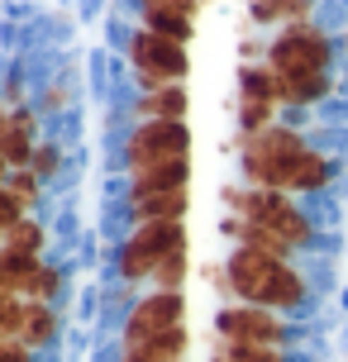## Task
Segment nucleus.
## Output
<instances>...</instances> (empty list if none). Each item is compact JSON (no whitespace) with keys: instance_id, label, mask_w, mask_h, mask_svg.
Here are the masks:
<instances>
[{"instance_id":"22","label":"nucleus","mask_w":348,"mask_h":362,"mask_svg":"<svg viewBox=\"0 0 348 362\" xmlns=\"http://www.w3.org/2000/svg\"><path fill=\"white\" fill-rule=\"evenodd\" d=\"M182 286H186V248H172L153 272V291H182Z\"/></svg>"},{"instance_id":"18","label":"nucleus","mask_w":348,"mask_h":362,"mask_svg":"<svg viewBox=\"0 0 348 362\" xmlns=\"http://www.w3.org/2000/svg\"><path fill=\"white\" fill-rule=\"evenodd\" d=\"M282 119V105L272 100H238V139H253L262 129H272Z\"/></svg>"},{"instance_id":"30","label":"nucleus","mask_w":348,"mask_h":362,"mask_svg":"<svg viewBox=\"0 0 348 362\" xmlns=\"http://www.w3.org/2000/svg\"><path fill=\"white\" fill-rule=\"evenodd\" d=\"M0 115H5V100H0Z\"/></svg>"},{"instance_id":"5","label":"nucleus","mask_w":348,"mask_h":362,"mask_svg":"<svg viewBox=\"0 0 348 362\" xmlns=\"http://www.w3.org/2000/svg\"><path fill=\"white\" fill-rule=\"evenodd\" d=\"M172 248H186V219H148V224H134L129 238L120 243V257H115L120 281H129V286L153 281L158 262Z\"/></svg>"},{"instance_id":"3","label":"nucleus","mask_w":348,"mask_h":362,"mask_svg":"<svg viewBox=\"0 0 348 362\" xmlns=\"http://www.w3.org/2000/svg\"><path fill=\"white\" fill-rule=\"evenodd\" d=\"M124 62H129V72H134V81H139V90L186 86V76H191V53H186V43L158 34V29H144V24L129 29Z\"/></svg>"},{"instance_id":"20","label":"nucleus","mask_w":348,"mask_h":362,"mask_svg":"<svg viewBox=\"0 0 348 362\" xmlns=\"http://www.w3.org/2000/svg\"><path fill=\"white\" fill-rule=\"evenodd\" d=\"M0 267H5V276H10L15 291H19L38 267H43V253H24V248H5V243H0Z\"/></svg>"},{"instance_id":"14","label":"nucleus","mask_w":348,"mask_h":362,"mask_svg":"<svg viewBox=\"0 0 348 362\" xmlns=\"http://www.w3.org/2000/svg\"><path fill=\"white\" fill-rule=\"evenodd\" d=\"M15 339L24 348H48L57 339V310L48 305V300H24V315H19V329H15Z\"/></svg>"},{"instance_id":"32","label":"nucleus","mask_w":348,"mask_h":362,"mask_svg":"<svg viewBox=\"0 0 348 362\" xmlns=\"http://www.w3.org/2000/svg\"><path fill=\"white\" fill-rule=\"evenodd\" d=\"M124 362H134V358H124Z\"/></svg>"},{"instance_id":"15","label":"nucleus","mask_w":348,"mask_h":362,"mask_svg":"<svg viewBox=\"0 0 348 362\" xmlns=\"http://www.w3.org/2000/svg\"><path fill=\"white\" fill-rule=\"evenodd\" d=\"M334 90V72H311V76H282V110H311Z\"/></svg>"},{"instance_id":"10","label":"nucleus","mask_w":348,"mask_h":362,"mask_svg":"<svg viewBox=\"0 0 348 362\" xmlns=\"http://www.w3.org/2000/svg\"><path fill=\"white\" fill-rule=\"evenodd\" d=\"M38 110L29 105H15L5 110V144H0V153H5V163L10 167H29L38 153Z\"/></svg>"},{"instance_id":"9","label":"nucleus","mask_w":348,"mask_h":362,"mask_svg":"<svg viewBox=\"0 0 348 362\" xmlns=\"http://www.w3.org/2000/svg\"><path fill=\"white\" fill-rule=\"evenodd\" d=\"M334 181V158L330 153H320V148H306L301 158H291V163L282 167V177H277V191H286V196H320L325 186Z\"/></svg>"},{"instance_id":"29","label":"nucleus","mask_w":348,"mask_h":362,"mask_svg":"<svg viewBox=\"0 0 348 362\" xmlns=\"http://www.w3.org/2000/svg\"><path fill=\"white\" fill-rule=\"evenodd\" d=\"M10 172H15V167L5 163V153H0V186H5V181H10Z\"/></svg>"},{"instance_id":"1","label":"nucleus","mask_w":348,"mask_h":362,"mask_svg":"<svg viewBox=\"0 0 348 362\" xmlns=\"http://www.w3.org/2000/svg\"><path fill=\"white\" fill-rule=\"evenodd\" d=\"M224 276H229V296L243 305H262L277 315H296L311 305V276L291 257L262 253V248H234L224 257Z\"/></svg>"},{"instance_id":"2","label":"nucleus","mask_w":348,"mask_h":362,"mask_svg":"<svg viewBox=\"0 0 348 362\" xmlns=\"http://www.w3.org/2000/svg\"><path fill=\"white\" fill-rule=\"evenodd\" d=\"M224 205H229V215H243L262 224V229H272L277 238H286L296 253L301 248H311L315 243V219L311 210H301V200L286 196V191H262V186H224Z\"/></svg>"},{"instance_id":"31","label":"nucleus","mask_w":348,"mask_h":362,"mask_svg":"<svg viewBox=\"0 0 348 362\" xmlns=\"http://www.w3.org/2000/svg\"><path fill=\"white\" fill-rule=\"evenodd\" d=\"M0 243H5V234H0Z\"/></svg>"},{"instance_id":"33","label":"nucleus","mask_w":348,"mask_h":362,"mask_svg":"<svg viewBox=\"0 0 348 362\" xmlns=\"http://www.w3.org/2000/svg\"><path fill=\"white\" fill-rule=\"evenodd\" d=\"M215 362H220V358H215Z\"/></svg>"},{"instance_id":"23","label":"nucleus","mask_w":348,"mask_h":362,"mask_svg":"<svg viewBox=\"0 0 348 362\" xmlns=\"http://www.w3.org/2000/svg\"><path fill=\"white\" fill-rule=\"evenodd\" d=\"M57 286H62V272H57L53 262H43V267H38L24 286H19V296H24V300H48V305H53Z\"/></svg>"},{"instance_id":"28","label":"nucleus","mask_w":348,"mask_h":362,"mask_svg":"<svg viewBox=\"0 0 348 362\" xmlns=\"http://www.w3.org/2000/svg\"><path fill=\"white\" fill-rule=\"evenodd\" d=\"M10 291H15V281H10V276H5V267H0V296H10ZM19 296V291H15Z\"/></svg>"},{"instance_id":"11","label":"nucleus","mask_w":348,"mask_h":362,"mask_svg":"<svg viewBox=\"0 0 348 362\" xmlns=\"http://www.w3.org/2000/svg\"><path fill=\"white\" fill-rule=\"evenodd\" d=\"M186 344H191V334H186V325H177V329H163V334H148V339H124V358H134V362H182Z\"/></svg>"},{"instance_id":"4","label":"nucleus","mask_w":348,"mask_h":362,"mask_svg":"<svg viewBox=\"0 0 348 362\" xmlns=\"http://www.w3.org/2000/svg\"><path fill=\"white\" fill-rule=\"evenodd\" d=\"M334 38L320 19H301V24H282L267 38V67L282 76H311V72H334Z\"/></svg>"},{"instance_id":"27","label":"nucleus","mask_w":348,"mask_h":362,"mask_svg":"<svg viewBox=\"0 0 348 362\" xmlns=\"http://www.w3.org/2000/svg\"><path fill=\"white\" fill-rule=\"evenodd\" d=\"M0 362H34V348H24L19 339H10V344L0 348Z\"/></svg>"},{"instance_id":"24","label":"nucleus","mask_w":348,"mask_h":362,"mask_svg":"<svg viewBox=\"0 0 348 362\" xmlns=\"http://www.w3.org/2000/svg\"><path fill=\"white\" fill-rule=\"evenodd\" d=\"M5 186H10V191H15V196L24 200V205H29V210H34V205H38V196H43V177H38L34 167H15V172H10V181H5Z\"/></svg>"},{"instance_id":"16","label":"nucleus","mask_w":348,"mask_h":362,"mask_svg":"<svg viewBox=\"0 0 348 362\" xmlns=\"http://www.w3.org/2000/svg\"><path fill=\"white\" fill-rule=\"evenodd\" d=\"M139 119H186L191 90L186 86H163V90H139Z\"/></svg>"},{"instance_id":"19","label":"nucleus","mask_w":348,"mask_h":362,"mask_svg":"<svg viewBox=\"0 0 348 362\" xmlns=\"http://www.w3.org/2000/svg\"><path fill=\"white\" fill-rule=\"evenodd\" d=\"M215 358L220 362H291V353L277 344H220Z\"/></svg>"},{"instance_id":"7","label":"nucleus","mask_w":348,"mask_h":362,"mask_svg":"<svg viewBox=\"0 0 348 362\" xmlns=\"http://www.w3.org/2000/svg\"><path fill=\"white\" fill-rule=\"evenodd\" d=\"M215 334H220V344H277V348H286L291 325H286V315H277V310L234 300V305L215 310Z\"/></svg>"},{"instance_id":"13","label":"nucleus","mask_w":348,"mask_h":362,"mask_svg":"<svg viewBox=\"0 0 348 362\" xmlns=\"http://www.w3.org/2000/svg\"><path fill=\"white\" fill-rule=\"evenodd\" d=\"M191 210V191H148V196H134L129 191V215L134 224H148V219H186Z\"/></svg>"},{"instance_id":"6","label":"nucleus","mask_w":348,"mask_h":362,"mask_svg":"<svg viewBox=\"0 0 348 362\" xmlns=\"http://www.w3.org/2000/svg\"><path fill=\"white\" fill-rule=\"evenodd\" d=\"M172 158H191V124L186 119H139L129 129V139H124L129 172L172 163Z\"/></svg>"},{"instance_id":"8","label":"nucleus","mask_w":348,"mask_h":362,"mask_svg":"<svg viewBox=\"0 0 348 362\" xmlns=\"http://www.w3.org/2000/svg\"><path fill=\"white\" fill-rule=\"evenodd\" d=\"M186 325V296L182 291H148L139 305L129 310L124 320V339H148V334H163V329Z\"/></svg>"},{"instance_id":"21","label":"nucleus","mask_w":348,"mask_h":362,"mask_svg":"<svg viewBox=\"0 0 348 362\" xmlns=\"http://www.w3.org/2000/svg\"><path fill=\"white\" fill-rule=\"evenodd\" d=\"M43 243H48V229H43L34 215H24L15 229L5 234V248H24V253H43Z\"/></svg>"},{"instance_id":"17","label":"nucleus","mask_w":348,"mask_h":362,"mask_svg":"<svg viewBox=\"0 0 348 362\" xmlns=\"http://www.w3.org/2000/svg\"><path fill=\"white\" fill-rule=\"evenodd\" d=\"M238 100H272L282 105V72L267 62H238Z\"/></svg>"},{"instance_id":"12","label":"nucleus","mask_w":348,"mask_h":362,"mask_svg":"<svg viewBox=\"0 0 348 362\" xmlns=\"http://www.w3.org/2000/svg\"><path fill=\"white\" fill-rule=\"evenodd\" d=\"M186 186H191V158H172V163L129 172V191L134 196H148V191H186Z\"/></svg>"},{"instance_id":"26","label":"nucleus","mask_w":348,"mask_h":362,"mask_svg":"<svg viewBox=\"0 0 348 362\" xmlns=\"http://www.w3.org/2000/svg\"><path fill=\"white\" fill-rule=\"evenodd\" d=\"M38 172V177L48 181L57 172V167H62V153H57V144H48V139H43V144H38V153H34V163H29Z\"/></svg>"},{"instance_id":"25","label":"nucleus","mask_w":348,"mask_h":362,"mask_svg":"<svg viewBox=\"0 0 348 362\" xmlns=\"http://www.w3.org/2000/svg\"><path fill=\"white\" fill-rule=\"evenodd\" d=\"M24 215H34V210H29V205H24V200H19L10 186H0V234H10V229H15Z\"/></svg>"}]
</instances>
